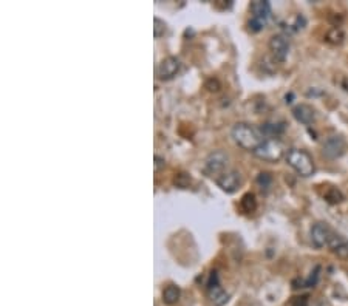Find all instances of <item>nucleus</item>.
<instances>
[{
    "label": "nucleus",
    "instance_id": "f257e3e1",
    "mask_svg": "<svg viewBox=\"0 0 348 306\" xmlns=\"http://www.w3.org/2000/svg\"><path fill=\"white\" fill-rule=\"evenodd\" d=\"M231 136L232 139L235 141V144L239 147H242L243 150H248V152H255L257 147L265 141L263 139V133L262 130L255 129L254 125L251 124H246V122H239L232 127L231 130Z\"/></svg>",
    "mask_w": 348,
    "mask_h": 306
},
{
    "label": "nucleus",
    "instance_id": "f03ea898",
    "mask_svg": "<svg viewBox=\"0 0 348 306\" xmlns=\"http://www.w3.org/2000/svg\"><path fill=\"white\" fill-rule=\"evenodd\" d=\"M286 163L291 169H294L300 176L308 178L316 172L313 156L302 149H291L286 153Z\"/></svg>",
    "mask_w": 348,
    "mask_h": 306
},
{
    "label": "nucleus",
    "instance_id": "7ed1b4c3",
    "mask_svg": "<svg viewBox=\"0 0 348 306\" xmlns=\"http://www.w3.org/2000/svg\"><path fill=\"white\" fill-rule=\"evenodd\" d=\"M251 11V21H249V30L252 33H259L265 28L271 17V4L266 0H255L249 7Z\"/></svg>",
    "mask_w": 348,
    "mask_h": 306
},
{
    "label": "nucleus",
    "instance_id": "20e7f679",
    "mask_svg": "<svg viewBox=\"0 0 348 306\" xmlns=\"http://www.w3.org/2000/svg\"><path fill=\"white\" fill-rule=\"evenodd\" d=\"M254 155L262 159V161H268V163H277L283 158L285 155V146L283 142H280L276 138H268L265 139L257 150L254 152Z\"/></svg>",
    "mask_w": 348,
    "mask_h": 306
},
{
    "label": "nucleus",
    "instance_id": "39448f33",
    "mask_svg": "<svg viewBox=\"0 0 348 306\" xmlns=\"http://www.w3.org/2000/svg\"><path fill=\"white\" fill-rule=\"evenodd\" d=\"M228 163H229V156L228 153H225L223 150H215L212 153L208 155L206 161H205V167L203 172L208 176L217 178L218 175H222L225 170H228Z\"/></svg>",
    "mask_w": 348,
    "mask_h": 306
},
{
    "label": "nucleus",
    "instance_id": "423d86ee",
    "mask_svg": "<svg viewBox=\"0 0 348 306\" xmlns=\"http://www.w3.org/2000/svg\"><path fill=\"white\" fill-rule=\"evenodd\" d=\"M215 183H217V186H218L223 192H226V193H234V192L239 190V187L242 186L243 179H242V173H240L239 170H235V169H228V170H225L222 175H218V176L215 178Z\"/></svg>",
    "mask_w": 348,
    "mask_h": 306
},
{
    "label": "nucleus",
    "instance_id": "0eeeda50",
    "mask_svg": "<svg viewBox=\"0 0 348 306\" xmlns=\"http://www.w3.org/2000/svg\"><path fill=\"white\" fill-rule=\"evenodd\" d=\"M206 292L209 300L215 304V306H223L229 301V294L222 287L220 281H218V275L217 272H212L209 277V281L206 284Z\"/></svg>",
    "mask_w": 348,
    "mask_h": 306
},
{
    "label": "nucleus",
    "instance_id": "6e6552de",
    "mask_svg": "<svg viewBox=\"0 0 348 306\" xmlns=\"http://www.w3.org/2000/svg\"><path fill=\"white\" fill-rule=\"evenodd\" d=\"M181 70V62L175 56L164 58L156 67V78L159 81H170L175 78Z\"/></svg>",
    "mask_w": 348,
    "mask_h": 306
},
{
    "label": "nucleus",
    "instance_id": "1a4fd4ad",
    "mask_svg": "<svg viewBox=\"0 0 348 306\" xmlns=\"http://www.w3.org/2000/svg\"><path fill=\"white\" fill-rule=\"evenodd\" d=\"M345 139L340 135H333L325 139L322 144V155L326 159H337L343 155L345 152Z\"/></svg>",
    "mask_w": 348,
    "mask_h": 306
},
{
    "label": "nucleus",
    "instance_id": "9d476101",
    "mask_svg": "<svg viewBox=\"0 0 348 306\" xmlns=\"http://www.w3.org/2000/svg\"><path fill=\"white\" fill-rule=\"evenodd\" d=\"M333 235H334V232L331 230V227L326 223L319 221V223L313 224V227H311V241L317 249L328 246Z\"/></svg>",
    "mask_w": 348,
    "mask_h": 306
},
{
    "label": "nucleus",
    "instance_id": "9b49d317",
    "mask_svg": "<svg viewBox=\"0 0 348 306\" xmlns=\"http://www.w3.org/2000/svg\"><path fill=\"white\" fill-rule=\"evenodd\" d=\"M289 39L285 34H274L269 39V50L277 62H285L289 55Z\"/></svg>",
    "mask_w": 348,
    "mask_h": 306
},
{
    "label": "nucleus",
    "instance_id": "f8f14e48",
    "mask_svg": "<svg viewBox=\"0 0 348 306\" xmlns=\"http://www.w3.org/2000/svg\"><path fill=\"white\" fill-rule=\"evenodd\" d=\"M292 116L296 118V121H299L300 124L309 125L314 122L316 119V112L311 105L308 104H299L292 109Z\"/></svg>",
    "mask_w": 348,
    "mask_h": 306
},
{
    "label": "nucleus",
    "instance_id": "ddd939ff",
    "mask_svg": "<svg viewBox=\"0 0 348 306\" xmlns=\"http://www.w3.org/2000/svg\"><path fill=\"white\" fill-rule=\"evenodd\" d=\"M328 247L336 257H339L342 260H348V240H345L343 237L334 233Z\"/></svg>",
    "mask_w": 348,
    "mask_h": 306
},
{
    "label": "nucleus",
    "instance_id": "4468645a",
    "mask_svg": "<svg viewBox=\"0 0 348 306\" xmlns=\"http://www.w3.org/2000/svg\"><path fill=\"white\" fill-rule=\"evenodd\" d=\"M180 295H181V289L177 286V284H167L164 289H162V303L166 304H175L178 300H180Z\"/></svg>",
    "mask_w": 348,
    "mask_h": 306
},
{
    "label": "nucleus",
    "instance_id": "2eb2a0df",
    "mask_svg": "<svg viewBox=\"0 0 348 306\" xmlns=\"http://www.w3.org/2000/svg\"><path fill=\"white\" fill-rule=\"evenodd\" d=\"M240 209L245 212V213H252L255 209H257V200H255V195L248 192L242 196L240 200Z\"/></svg>",
    "mask_w": 348,
    "mask_h": 306
},
{
    "label": "nucleus",
    "instance_id": "dca6fc26",
    "mask_svg": "<svg viewBox=\"0 0 348 306\" xmlns=\"http://www.w3.org/2000/svg\"><path fill=\"white\" fill-rule=\"evenodd\" d=\"M262 133L266 136H277L280 133H283L285 130V124L283 122H266L262 125Z\"/></svg>",
    "mask_w": 348,
    "mask_h": 306
},
{
    "label": "nucleus",
    "instance_id": "f3484780",
    "mask_svg": "<svg viewBox=\"0 0 348 306\" xmlns=\"http://www.w3.org/2000/svg\"><path fill=\"white\" fill-rule=\"evenodd\" d=\"M323 198H325V201H326V203H329V204H339V203H342V201H343V195H342V192H340L337 187H333V186H329V187L325 190Z\"/></svg>",
    "mask_w": 348,
    "mask_h": 306
},
{
    "label": "nucleus",
    "instance_id": "a211bd4d",
    "mask_svg": "<svg viewBox=\"0 0 348 306\" xmlns=\"http://www.w3.org/2000/svg\"><path fill=\"white\" fill-rule=\"evenodd\" d=\"M255 181H257V186L260 187V190H262L263 193L269 192V189L272 187V175L268 173V172L259 173V176H257Z\"/></svg>",
    "mask_w": 348,
    "mask_h": 306
},
{
    "label": "nucleus",
    "instance_id": "6ab92c4d",
    "mask_svg": "<svg viewBox=\"0 0 348 306\" xmlns=\"http://www.w3.org/2000/svg\"><path fill=\"white\" fill-rule=\"evenodd\" d=\"M326 41L334 44V45H339L343 42V31L340 28H333L328 34H326Z\"/></svg>",
    "mask_w": 348,
    "mask_h": 306
},
{
    "label": "nucleus",
    "instance_id": "aec40b11",
    "mask_svg": "<svg viewBox=\"0 0 348 306\" xmlns=\"http://www.w3.org/2000/svg\"><path fill=\"white\" fill-rule=\"evenodd\" d=\"M173 184H175L177 187H180V189H188L189 184H191V176L188 173L181 172V173H178L175 178H173Z\"/></svg>",
    "mask_w": 348,
    "mask_h": 306
},
{
    "label": "nucleus",
    "instance_id": "412c9836",
    "mask_svg": "<svg viewBox=\"0 0 348 306\" xmlns=\"http://www.w3.org/2000/svg\"><path fill=\"white\" fill-rule=\"evenodd\" d=\"M153 24H155V27H153V34H155V38H159L161 34H164V31H166V24H164L161 19H158V17L153 19Z\"/></svg>",
    "mask_w": 348,
    "mask_h": 306
},
{
    "label": "nucleus",
    "instance_id": "4be33fe9",
    "mask_svg": "<svg viewBox=\"0 0 348 306\" xmlns=\"http://www.w3.org/2000/svg\"><path fill=\"white\" fill-rule=\"evenodd\" d=\"M319 272H320V266H316L314 267V271L311 272V275L308 277V280L305 281V286H316V283H317V280H319Z\"/></svg>",
    "mask_w": 348,
    "mask_h": 306
},
{
    "label": "nucleus",
    "instance_id": "5701e85b",
    "mask_svg": "<svg viewBox=\"0 0 348 306\" xmlns=\"http://www.w3.org/2000/svg\"><path fill=\"white\" fill-rule=\"evenodd\" d=\"M289 306H308V297L306 295H300V297H294L291 300Z\"/></svg>",
    "mask_w": 348,
    "mask_h": 306
},
{
    "label": "nucleus",
    "instance_id": "b1692460",
    "mask_svg": "<svg viewBox=\"0 0 348 306\" xmlns=\"http://www.w3.org/2000/svg\"><path fill=\"white\" fill-rule=\"evenodd\" d=\"M206 88H208L209 92H218V90H220V82H218L217 79H209V81L206 82Z\"/></svg>",
    "mask_w": 348,
    "mask_h": 306
},
{
    "label": "nucleus",
    "instance_id": "393cba45",
    "mask_svg": "<svg viewBox=\"0 0 348 306\" xmlns=\"http://www.w3.org/2000/svg\"><path fill=\"white\" fill-rule=\"evenodd\" d=\"M164 164H166V163H164V159H162V158L155 156V169H156V170H159L161 167H164Z\"/></svg>",
    "mask_w": 348,
    "mask_h": 306
}]
</instances>
